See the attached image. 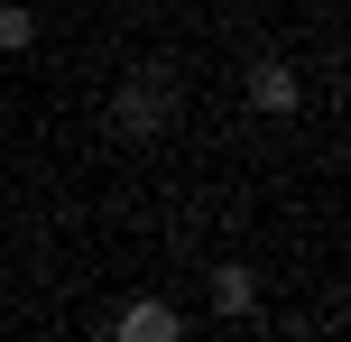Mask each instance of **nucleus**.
Listing matches in <instances>:
<instances>
[{"label": "nucleus", "mask_w": 351, "mask_h": 342, "mask_svg": "<svg viewBox=\"0 0 351 342\" xmlns=\"http://www.w3.org/2000/svg\"><path fill=\"white\" fill-rule=\"evenodd\" d=\"M111 333H121V342H176L185 324H176L167 296H139V306H121V324H111Z\"/></svg>", "instance_id": "obj_1"}, {"label": "nucleus", "mask_w": 351, "mask_h": 342, "mask_svg": "<svg viewBox=\"0 0 351 342\" xmlns=\"http://www.w3.org/2000/svg\"><path fill=\"white\" fill-rule=\"evenodd\" d=\"M296 65H278V56H259V65H250V102H259V111H296Z\"/></svg>", "instance_id": "obj_2"}, {"label": "nucleus", "mask_w": 351, "mask_h": 342, "mask_svg": "<svg viewBox=\"0 0 351 342\" xmlns=\"http://www.w3.org/2000/svg\"><path fill=\"white\" fill-rule=\"evenodd\" d=\"M250 306H259L250 269H213V315H222V324H250Z\"/></svg>", "instance_id": "obj_3"}, {"label": "nucleus", "mask_w": 351, "mask_h": 342, "mask_svg": "<svg viewBox=\"0 0 351 342\" xmlns=\"http://www.w3.org/2000/svg\"><path fill=\"white\" fill-rule=\"evenodd\" d=\"M121 121H130V130H158V121H167V93H158V84H130V93H121Z\"/></svg>", "instance_id": "obj_4"}, {"label": "nucleus", "mask_w": 351, "mask_h": 342, "mask_svg": "<svg viewBox=\"0 0 351 342\" xmlns=\"http://www.w3.org/2000/svg\"><path fill=\"white\" fill-rule=\"evenodd\" d=\"M19 47H37V19L19 0H0V56H19Z\"/></svg>", "instance_id": "obj_5"}]
</instances>
